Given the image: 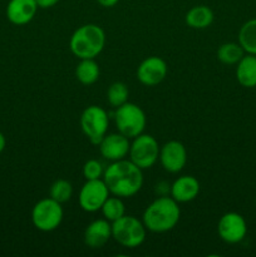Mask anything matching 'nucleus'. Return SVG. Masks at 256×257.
Returning <instances> with one entry per match:
<instances>
[{
  "mask_svg": "<svg viewBox=\"0 0 256 257\" xmlns=\"http://www.w3.org/2000/svg\"><path fill=\"white\" fill-rule=\"evenodd\" d=\"M245 50L237 43H225L217 50V58L221 63L227 65L237 64L243 57Z\"/></svg>",
  "mask_w": 256,
  "mask_h": 257,
  "instance_id": "21",
  "label": "nucleus"
},
{
  "mask_svg": "<svg viewBox=\"0 0 256 257\" xmlns=\"http://www.w3.org/2000/svg\"><path fill=\"white\" fill-rule=\"evenodd\" d=\"M38 10L35 0H10L7 7V17L15 25H25L33 20Z\"/></svg>",
  "mask_w": 256,
  "mask_h": 257,
  "instance_id": "14",
  "label": "nucleus"
},
{
  "mask_svg": "<svg viewBox=\"0 0 256 257\" xmlns=\"http://www.w3.org/2000/svg\"><path fill=\"white\" fill-rule=\"evenodd\" d=\"M177 201L168 196L156 198L143 212V223L148 231L162 233L171 231L180 220L181 211Z\"/></svg>",
  "mask_w": 256,
  "mask_h": 257,
  "instance_id": "2",
  "label": "nucleus"
},
{
  "mask_svg": "<svg viewBox=\"0 0 256 257\" xmlns=\"http://www.w3.org/2000/svg\"><path fill=\"white\" fill-rule=\"evenodd\" d=\"M131 161L141 170L151 168L160 157V146L151 135H140L133 138L130 148Z\"/></svg>",
  "mask_w": 256,
  "mask_h": 257,
  "instance_id": "8",
  "label": "nucleus"
},
{
  "mask_svg": "<svg viewBox=\"0 0 256 257\" xmlns=\"http://www.w3.org/2000/svg\"><path fill=\"white\" fill-rule=\"evenodd\" d=\"M156 191L160 196H167V193H171V186L167 182H160L156 186Z\"/></svg>",
  "mask_w": 256,
  "mask_h": 257,
  "instance_id": "26",
  "label": "nucleus"
},
{
  "mask_svg": "<svg viewBox=\"0 0 256 257\" xmlns=\"http://www.w3.org/2000/svg\"><path fill=\"white\" fill-rule=\"evenodd\" d=\"M49 195L50 198L55 200L57 202H68L73 195L72 183L68 182L67 180H57L55 182H53L52 186H50Z\"/></svg>",
  "mask_w": 256,
  "mask_h": 257,
  "instance_id": "24",
  "label": "nucleus"
},
{
  "mask_svg": "<svg viewBox=\"0 0 256 257\" xmlns=\"http://www.w3.org/2000/svg\"><path fill=\"white\" fill-rule=\"evenodd\" d=\"M114 122L118 132L127 138H135L142 135L147 119L142 108L135 103L125 102L120 107L115 108Z\"/></svg>",
  "mask_w": 256,
  "mask_h": 257,
  "instance_id": "4",
  "label": "nucleus"
},
{
  "mask_svg": "<svg viewBox=\"0 0 256 257\" xmlns=\"http://www.w3.org/2000/svg\"><path fill=\"white\" fill-rule=\"evenodd\" d=\"M168 72L167 64L160 57H148L137 69V78L142 84L153 87L162 82Z\"/></svg>",
  "mask_w": 256,
  "mask_h": 257,
  "instance_id": "12",
  "label": "nucleus"
},
{
  "mask_svg": "<svg viewBox=\"0 0 256 257\" xmlns=\"http://www.w3.org/2000/svg\"><path fill=\"white\" fill-rule=\"evenodd\" d=\"M103 166L99 161L97 160H89L84 163L83 166V176L85 180H98V178L103 177Z\"/></svg>",
  "mask_w": 256,
  "mask_h": 257,
  "instance_id": "25",
  "label": "nucleus"
},
{
  "mask_svg": "<svg viewBox=\"0 0 256 257\" xmlns=\"http://www.w3.org/2000/svg\"><path fill=\"white\" fill-rule=\"evenodd\" d=\"M146 226L133 216H122L112 222V237L124 247L135 248L146 240Z\"/></svg>",
  "mask_w": 256,
  "mask_h": 257,
  "instance_id": "5",
  "label": "nucleus"
},
{
  "mask_svg": "<svg viewBox=\"0 0 256 257\" xmlns=\"http://www.w3.org/2000/svg\"><path fill=\"white\" fill-rule=\"evenodd\" d=\"M160 161L162 167L170 173H177L187 162V151L178 141H170L160 148Z\"/></svg>",
  "mask_w": 256,
  "mask_h": 257,
  "instance_id": "11",
  "label": "nucleus"
},
{
  "mask_svg": "<svg viewBox=\"0 0 256 257\" xmlns=\"http://www.w3.org/2000/svg\"><path fill=\"white\" fill-rule=\"evenodd\" d=\"M102 213L105 220L109 222H114L118 218L124 216V205H123L120 197H108L102 206Z\"/></svg>",
  "mask_w": 256,
  "mask_h": 257,
  "instance_id": "22",
  "label": "nucleus"
},
{
  "mask_svg": "<svg viewBox=\"0 0 256 257\" xmlns=\"http://www.w3.org/2000/svg\"><path fill=\"white\" fill-rule=\"evenodd\" d=\"M186 24L193 29H205L213 22V13L206 5H197L191 8L186 14Z\"/></svg>",
  "mask_w": 256,
  "mask_h": 257,
  "instance_id": "18",
  "label": "nucleus"
},
{
  "mask_svg": "<svg viewBox=\"0 0 256 257\" xmlns=\"http://www.w3.org/2000/svg\"><path fill=\"white\" fill-rule=\"evenodd\" d=\"M38 4V8H42V9H48V8H52L57 4L59 0H35Z\"/></svg>",
  "mask_w": 256,
  "mask_h": 257,
  "instance_id": "27",
  "label": "nucleus"
},
{
  "mask_svg": "<svg viewBox=\"0 0 256 257\" xmlns=\"http://www.w3.org/2000/svg\"><path fill=\"white\" fill-rule=\"evenodd\" d=\"M238 44L247 54L256 55V19H250L240 28Z\"/></svg>",
  "mask_w": 256,
  "mask_h": 257,
  "instance_id": "20",
  "label": "nucleus"
},
{
  "mask_svg": "<svg viewBox=\"0 0 256 257\" xmlns=\"http://www.w3.org/2000/svg\"><path fill=\"white\" fill-rule=\"evenodd\" d=\"M5 145H7V141H5L4 135H3V133L0 132V153H2L3 151H4Z\"/></svg>",
  "mask_w": 256,
  "mask_h": 257,
  "instance_id": "29",
  "label": "nucleus"
},
{
  "mask_svg": "<svg viewBox=\"0 0 256 257\" xmlns=\"http://www.w3.org/2000/svg\"><path fill=\"white\" fill-rule=\"evenodd\" d=\"M130 138L123 136L122 133H110L105 135L103 140L99 142V152L105 160L115 161L124 160L125 156L130 153L131 143Z\"/></svg>",
  "mask_w": 256,
  "mask_h": 257,
  "instance_id": "13",
  "label": "nucleus"
},
{
  "mask_svg": "<svg viewBox=\"0 0 256 257\" xmlns=\"http://www.w3.org/2000/svg\"><path fill=\"white\" fill-rule=\"evenodd\" d=\"M200 192V182L193 176H182L171 186V197L181 203L195 200Z\"/></svg>",
  "mask_w": 256,
  "mask_h": 257,
  "instance_id": "16",
  "label": "nucleus"
},
{
  "mask_svg": "<svg viewBox=\"0 0 256 257\" xmlns=\"http://www.w3.org/2000/svg\"><path fill=\"white\" fill-rule=\"evenodd\" d=\"M98 4L102 5L103 8H112L117 4L119 0H97Z\"/></svg>",
  "mask_w": 256,
  "mask_h": 257,
  "instance_id": "28",
  "label": "nucleus"
},
{
  "mask_svg": "<svg viewBox=\"0 0 256 257\" xmlns=\"http://www.w3.org/2000/svg\"><path fill=\"white\" fill-rule=\"evenodd\" d=\"M217 232L221 240L227 243H238L246 237L247 225L240 213L227 212L220 218Z\"/></svg>",
  "mask_w": 256,
  "mask_h": 257,
  "instance_id": "10",
  "label": "nucleus"
},
{
  "mask_svg": "<svg viewBox=\"0 0 256 257\" xmlns=\"http://www.w3.org/2000/svg\"><path fill=\"white\" fill-rule=\"evenodd\" d=\"M104 44V30L95 24H85L78 28L69 42L70 50L79 59H94L100 54Z\"/></svg>",
  "mask_w": 256,
  "mask_h": 257,
  "instance_id": "3",
  "label": "nucleus"
},
{
  "mask_svg": "<svg viewBox=\"0 0 256 257\" xmlns=\"http://www.w3.org/2000/svg\"><path fill=\"white\" fill-rule=\"evenodd\" d=\"M109 118L107 112L98 105H89L80 115V127L85 137L93 145H99L108 131Z\"/></svg>",
  "mask_w": 256,
  "mask_h": 257,
  "instance_id": "7",
  "label": "nucleus"
},
{
  "mask_svg": "<svg viewBox=\"0 0 256 257\" xmlns=\"http://www.w3.org/2000/svg\"><path fill=\"white\" fill-rule=\"evenodd\" d=\"M109 197V190L104 181L87 180L79 192V206L85 212H97Z\"/></svg>",
  "mask_w": 256,
  "mask_h": 257,
  "instance_id": "9",
  "label": "nucleus"
},
{
  "mask_svg": "<svg viewBox=\"0 0 256 257\" xmlns=\"http://www.w3.org/2000/svg\"><path fill=\"white\" fill-rule=\"evenodd\" d=\"M62 203L53 198H43L35 203L32 211L33 225L43 232L57 230L63 221Z\"/></svg>",
  "mask_w": 256,
  "mask_h": 257,
  "instance_id": "6",
  "label": "nucleus"
},
{
  "mask_svg": "<svg viewBox=\"0 0 256 257\" xmlns=\"http://www.w3.org/2000/svg\"><path fill=\"white\" fill-rule=\"evenodd\" d=\"M128 94H130V92H128L127 85L122 82H115L108 88L107 100L112 107L118 108L124 104L125 102H128Z\"/></svg>",
  "mask_w": 256,
  "mask_h": 257,
  "instance_id": "23",
  "label": "nucleus"
},
{
  "mask_svg": "<svg viewBox=\"0 0 256 257\" xmlns=\"http://www.w3.org/2000/svg\"><path fill=\"white\" fill-rule=\"evenodd\" d=\"M75 77L82 84H93L99 78V65L94 59H80L75 69Z\"/></svg>",
  "mask_w": 256,
  "mask_h": 257,
  "instance_id": "19",
  "label": "nucleus"
},
{
  "mask_svg": "<svg viewBox=\"0 0 256 257\" xmlns=\"http://www.w3.org/2000/svg\"><path fill=\"white\" fill-rule=\"evenodd\" d=\"M236 78L242 87H256V55L247 54L241 58L236 68Z\"/></svg>",
  "mask_w": 256,
  "mask_h": 257,
  "instance_id": "17",
  "label": "nucleus"
},
{
  "mask_svg": "<svg viewBox=\"0 0 256 257\" xmlns=\"http://www.w3.org/2000/svg\"><path fill=\"white\" fill-rule=\"evenodd\" d=\"M112 237V225L108 220H95L84 231V243L90 248H100Z\"/></svg>",
  "mask_w": 256,
  "mask_h": 257,
  "instance_id": "15",
  "label": "nucleus"
},
{
  "mask_svg": "<svg viewBox=\"0 0 256 257\" xmlns=\"http://www.w3.org/2000/svg\"><path fill=\"white\" fill-rule=\"evenodd\" d=\"M103 181L113 196L132 197L142 188L143 173L131 160H119L105 168Z\"/></svg>",
  "mask_w": 256,
  "mask_h": 257,
  "instance_id": "1",
  "label": "nucleus"
}]
</instances>
